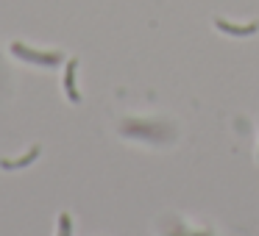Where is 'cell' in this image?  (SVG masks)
Returning a JSON list of instances; mask_svg holds the SVG:
<instances>
[{"label": "cell", "instance_id": "2", "mask_svg": "<svg viewBox=\"0 0 259 236\" xmlns=\"http://www.w3.org/2000/svg\"><path fill=\"white\" fill-rule=\"evenodd\" d=\"M75 70H78V62L70 58L67 70H64V92H67L70 103H81V92H78V86H75Z\"/></svg>", "mask_w": 259, "mask_h": 236}, {"label": "cell", "instance_id": "5", "mask_svg": "<svg viewBox=\"0 0 259 236\" xmlns=\"http://www.w3.org/2000/svg\"><path fill=\"white\" fill-rule=\"evenodd\" d=\"M59 236H73V219H70V214H59Z\"/></svg>", "mask_w": 259, "mask_h": 236}, {"label": "cell", "instance_id": "1", "mask_svg": "<svg viewBox=\"0 0 259 236\" xmlns=\"http://www.w3.org/2000/svg\"><path fill=\"white\" fill-rule=\"evenodd\" d=\"M12 53H14L17 58H23V62H28V64H39V67H59V64H62V56H59V53L31 50V47H25L23 42H14V45H12Z\"/></svg>", "mask_w": 259, "mask_h": 236}, {"label": "cell", "instance_id": "3", "mask_svg": "<svg viewBox=\"0 0 259 236\" xmlns=\"http://www.w3.org/2000/svg\"><path fill=\"white\" fill-rule=\"evenodd\" d=\"M214 25H218L223 34H229V36H251V34H256L259 31V25L256 23H248V25H231V23H226V20H214Z\"/></svg>", "mask_w": 259, "mask_h": 236}, {"label": "cell", "instance_id": "4", "mask_svg": "<svg viewBox=\"0 0 259 236\" xmlns=\"http://www.w3.org/2000/svg\"><path fill=\"white\" fill-rule=\"evenodd\" d=\"M36 156H39V147H31V150L25 153V156H20L17 161H9V158H0V167H3V169H20V167H28V164L34 161Z\"/></svg>", "mask_w": 259, "mask_h": 236}]
</instances>
